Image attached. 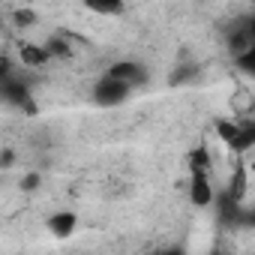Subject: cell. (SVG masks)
I'll return each mask as SVG.
<instances>
[{"mask_svg":"<svg viewBox=\"0 0 255 255\" xmlns=\"http://www.w3.org/2000/svg\"><path fill=\"white\" fill-rule=\"evenodd\" d=\"M132 93H135V87H129L126 81H120V78H114V75H102L96 84H93V105H99V108H120V105H126L132 99Z\"/></svg>","mask_w":255,"mask_h":255,"instance_id":"1","label":"cell"},{"mask_svg":"<svg viewBox=\"0 0 255 255\" xmlns=\"http://www.w3.org/2000/svg\"><path fill=\"white\" fill-rule=\"evenodd\" d=\"M108 75H114V78H120V81H126L129 87H144L147 81H150V72H147V66L144 63H138V60H123V63H114L111 69H108Z\"/></svg>","mask_w":255,"mask_h":255,"instance_id":"2","label":"cell"},{"mask_svg":"<svg viewBox=\"0 0 255 255\" xmlns=\"http://www.w3.org/2000/svg\"><path fill=\"white\" fill-rule=\"evenodd\" d=\"M189 198H192V204H198V207H210V201H213V186H210L207 168H201V165H195V171H192Z\"/></svg>","mask_w":255,"mask_h":255,"instance_id":"3","label":"cell"},{"mask_svg":"<svg viewBox=\"0 0 255 255\" xmlns=\"http://www.w3.org/2000/svg\"><path fill=\"white\" fill-rule=\"evenodd\" d=\"M75 228H78V213H72V210H57L45 219V231L51 237H72Z\"/></svg>","mask_w":255,"mask_h":255,"instance_id":"4","label":"cell"},{"mask_svg":"<svg viewBox=\"0 0 255 255\" xmlns=\"http://www.w3.org/2000/svg\"><path fill=\"white\" fill-rule=\"evenodd\" d=\"M18 57H21L24 66H45V63L54 60L48 45H39V42H21L18 45Z\"/></svg>","mask_w":255,"mask_h":255,"instance_id":"5","label":"cell"},{"mask_svg":"<svg viewBox=\"0 0 255 255\" xmlns=\"http://www.w3.org/2000/svg\"><path fill=\"white\" fill-rule=\"evenodd\" d=\"M81 3H84V9H90L96 15H108V18L123 15V9H126V0H81Z\"/></svg>","mask_w":255,"mask_h":255,"instance_id":"6","label":"cell"},{"mask_svg":"<svg viewBox=\"0 0 255 255\" xmlns=\"http://www.w3.org/2000/svg\"><path fill=\"white\" fill-rule=\"evenodd\" d=\"M15 72V66H12V60L6 57V54H0V81H3L6 75H12Z\"/></svg>","mask_w":255,"mask_h":255,"instance_id":"7","label":"cell"},{"mask_svg":"<svg viewBox=\"0 0 255 255\" xmlns=\"http://www.w3.org/2000/svg\"><path fill=\"white\" fill-rule=\"evenodd\" d=\"M0 27H3V15H0Z\"/></svg>","mask_w":255,"mask_h":255,"instance_id":"8","label":"cell"}]
</instances>
